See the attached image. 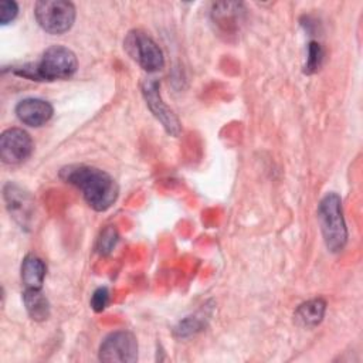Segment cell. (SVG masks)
<instances>
[{
  "label": "cell",
  "mask_w": 363,
  "mask_h": 363,
  "mask_svg": "<svg viewBox=\"0 0 363 363\" xmlns=\"http://www.w3.org/2000/svg\"><path fill=\"white\" fill-rule=\"evenodd\" d=\"M3 196L11 217L20 225L27 227L34 214V199L31 194L16 183H7L3 189Z\"/></svg>",
  "instance_id": "obj_9"
},
{
  "label": "cell",
  "mask_w": 363,
  "mask_h": 363,
  "mask_svg": "<svg viewBox=\"0 0 363 363\" xmlns=\"http://www.w3.org/2000/svg\"><path fill=\"white\" fill-rule=\"evenodd\" d=\"M138 359V342L133 333L118 330L108 335L99 346V360L130 363Z\"/></svg>",
  "instance_id": "obj_6"
},
{
  "label": "cell",
  "mask_w": 363,
  "mask_h": 363,
  "mask_svg": "<svg viewBox=\"0 0 363 363\" xmlns=\"http://www.w3.org/2000/svg\"><path fill=\"white\" fill-rule=\"evenodd\" d=\"M201 320L196 316H190L184 320H182L179 323V326L176 328V335L179 336H189V335H193L194 332L200 330L201 329Z\"/></svg>",
  "instance_id": "obj_16"
},
{
  "label": "cell",
  "mask_w": 363,
  "mask_h": 363,
  "mask_svg": "<svg viewBox=\"0 0 363 363\" xmlns=\"http://www.w3.org/2000/svg\"><path fill=\"white\" fill-rule=\"evenodd\" d=\"M142 94L146 101V105L152 111V113L157 118V121L163 125L167 133L177 136L180 133V122L174 116V113L166 106V104L162 101L160 92H159V84L156 79H146L142 84Z\"/></svg>",
  "instance_id": "obj_8"
},
{
  "label": "cell",
  "mask_w": 363,
  "mask_h": 363,
  "mask_svg": "<svg viewBox=\"0 0 363 363\" xmlns=\"http://www.w3.org/2000/svg\"><path fill=\"white\" fill-rule=\"evenodd\" d=\"M23 301L31 319L40 322L50 316V303L41 289H26L23 294Z\"/></svg>",
  "instance_id": "obj_13"
},
{
  "label": "cell",
  "mask_w": 363,
  "mask_h": 363,
  "mask_svg": "<svg viewBox=\"0 0 363 363\" xmlns=\"http://www.w3.org/2000/svg\"><path fill=\"white\" fill-rule=\"evenodd\" d=\"M45 278V264L35 255H27L21 262V281L26 289H41Z\"/></svg>",
  "instance_id": "obj_11"
},
{
  "label": "cell",
  "mask_w": 363,
  "mask_h": 363,
  "mask_svg": "<svg viewBox=\"0 0 363 363\" xmlns=\"http://www.w3.org/2000/svg\"><path fill=\"white\" fill-rule=\"evenodd\" d=\"M116 242V231L113 228H106L98 242V250L101 252H109Z\"/></svg>",
  "instance_id": "obj_18"
},
{
  "label": "cell",
  "mask_w": 363,
  "mask_h": 363,
  "mask_svg": "<svg viewBox=\"0 0 363 363\" xmlns=\"http://www.w3.org/2000/svg\"><path fill=\"white\" fill-rule=\"evenodd\" d=\"M318 221L326 248L340 252L347 242V228L342 210V200L336 193H328L318 206Z\"/></svg>",
  "instance_id": "obj_3"
},
{
  "label": "cell",
  "mask_w": 363,
  "mask_h": 363,
  "mask_svg": "<svg viewBox=\"0 0 363 363\" xmlns=\"http://www.w3.org/2000/svg\"><path fill=\"white\" fill-rule=\"evenodd\" d=\"M323 50L319 43L311 41L308 44V57H306V64H305V72L306 74H313L316 72L323 61Z\"/></svg>",
  "instance_id": "obj_14"
},
{
  "label": "cell",
  "mask_w": 363,
  "mask_h": 363,
  "mask_svg": "<svg viewBox=\"0 0 363 363\" xmlns=\"http://www.w3.org/2000/svg\"><path fill=\"white\" fill-rule=\"evenodd\" d=\"M109 303V292L106 288H98L91 298V306L94 311L101 312L106 308V305Z\"/></svg>",
  "instance_id": "obj_17"
},
{
  "label": "cell",
  "mask_w": 363,
  "mask_h": 363,
  "mask_svg": "<svg viewBox=\"0 0 363 363\" xmlns=\"http://www.w3.org/2000/svg\"><path fill=\"white\" fill-rule=\"evenodd\" d=\"M52 112L54 109L51 104L40 98H26L20 101L16 106L17 118L23 123L34 128L47 123L51 119Z\"/></svg>",
  "instance_id": "obj_10"
},
{
  "label": "cell",
  "mask_w": 363,
  "mask_h": 363,
  "mask_svg": "<svg viewBox=\"0 0 363 363\" xmlns=\"http://www.w3.org/2000/svg\"><path fill=\"white\" fill-rule=\"evenodd\" d=\"M60 176L64 182L75 186L84 200L95 211H105L116 201L119 187L116 180L94 166L86 164H71L61 169Z\"/></svg>",
  "instance_id": "obj_1"
},
{
  "label": "cell",
  "mask_w": 363,
  "mask_h": 363,
  "mask_svg": "<svg viewBox=\"0 0 363 363\" xmlns=\"http://www.w3.org/2000/svg\"><path fill=\"white\" fill-rule=\"evenodd\" d=\"M77 68V57L69 48L52 45L44 51L38 62L21 65L14 72L33 81H55L72 77Z\"/></svg>",
  "instance_id": "obj_2"
},
{
  "label": "cell",
  "mask_w": 363,
  "mask_h": 363,
  "mask_svg": "<svg viewBox=\"0 0 363 363\" xmlns=\"http://www.w3.org/2000/svg\"><path fill=\"white\" fill-rule=\"evenodd\" d=\"M34 16L44 31L62 34L75 21V7L72 3L64 0H41L35 3Z\"/></svg>",
  "instance_id": "obj_4"
},
{
  "label": "cell",
  "mask_w": 363,
  "mask_h": 363,
  "mask_svg": "<svg viewBox=\"0 0 363 363\" xmlns=\"http://www.w3.org/2000/svg\"><path fill=\"white\" fill-rule=\"evenodd\" d=\"M326 302L322 298L311 299L298 306L295 311V320L305 328H313L320 323L325 316Z\"/></svg>",
  "instance_id": "obj_12"
},
{
  "label": "cell",
  "mask_w": 363,
  "mask_h": 363,
  "mask_svg": "<svg viewBox=\"0 0 363 363\" xmlns=\"http://www.w3.org/2000/svg\"><path fill=\"white\" fill-rule=\"evenodd\" d=\"M128 54L147 72H155L163 68L164 57L160 47L143 31L133 30L125 38Z\"/></svg>",
  "instance_id": "obj_5"
},
{
  "label": "cell",
  "mask_w": 363,
  "mask_h": 363,
  "mask_svg": "<svg viewBox=\"0 0 363 363\" xmlns=\"http://www.w3.org/2000/svg\"><path fill=\"white\" fill-rule=\"evenodd\" d=\"M18 13V6L16 1L13 0H3L0 3V23L3 26L9 24L10 21H13L16 18Z\"/></svg>",
  "instance_id": "obj_15"
},
{
  "label": "cell",
  "mask_w": 363,
  "mask_h": 363,
  "mask_svg": "<svg viewBox=\"0 0 363 363\" xmlns=\"http://www.w3.org/2000/svg\"><path fill=\"white\" fill-rule=\"evenodd\" d=\"M33 152L30 135L20 128H10L0 138V157L4 163L17 164L26 160Z\"/></svg>",
  "instance_id": "obj_7"
}]
</instances>
